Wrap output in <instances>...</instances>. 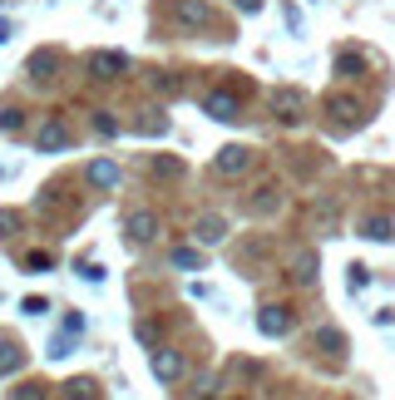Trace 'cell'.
Returning <instances> with one entry per match:
<instances>
[{
	"instance_id": "16",
	"label": "cell",
	"mask_w": 395,
	"mask_h": 400,
	"mask_svg": "<svg viewBox=\"0 0 395 400\" xmlns=\"http://www.w3.org/2000/svg\"><path fill=\"white\" fill-rule=\"evenodd\" d=\"M89 390H94L89 380H75V385H70V400H89Z\"/></svg>"
},
{
	"instance_id": "7",
	"label": "cell",
	"mask_w": 395,
	"mask_h": 400,
	"mask_svg": "<svg viewBox=\"0 0 395 400\" xmlns=\"http://www.w3.org/2000/svg\"><path fill=\"white\" fill-rule=\"evenodd\" d=\"M208 114H212V119H238V104H233L228 94H212V99H208Z\"/></svg>"
},
{
	"instance_id": "13",
	"label": "cell",
	"mask_w": 395,
	"mask_h": 400,
	"mask_svg": "<svg viewBox=\"0 0 395 400\" xmlns=\"http://www.w3.org/2000/svg\"><path fill=\"white\" fill-rule=\"evenodd\" d=\"M0 129L15 134V129H20V109H6V114H0Z\"/></svg>"
},
{
	"instance_id": "2",
	"label": "cell",
	"mask_w": 395,
	"mask_h": 400,
	"mask_svg": "<svg viewBox=\"0 0 395 400\" xmlns=\"http://www.w3.org/2000/svg\"><path fill=\"white\" fill-rule=\"evenodd\" d=\"M35 144H40V153H60V148L70 144V134H65V124H60V119H49V124H40Z\"/></svg>"
},
{
	"instance_id": "9",
	"label": "cell",
	"mask_w": 395,
	"mask_h": 400,
	"mask_svg": "<svg viewBox=\"0 0 395 400\" xmlns=\"http://www.w3.org/2000/svg\"><path fill=\"white\" fill-rule=\"evenodd\" d=\"M20 366H25V356H20L15 346H0V376H15Z\"/></svg>"
},
{
	"instance_id": "11",
	"label": "cell",
	"mask_w": 395,
	"mask_h": 400,
	"mask_svg": "<svg viewBox=\"0 0 395 400\" xmlns=\"http://www.w3.org/2000/svg\"><path fill=\"white\" fill-rule=\"evenodd\" d=\"M178 15H183L188 25H203V20H208V10H203V6H193V0H183V6H178Z\"/></svg>"
},
{
	"instance_id": "1",
	"label": "cell",
	"mask_w": 395,
	"mask_h": 400,
	"mask_svg": "<svg viewBox=\"0 0 395 400\" xmlns=\"http://www.w3.org/2000/svg\"><path fill=\"white\" fill-rule=\"evenodd\" d=\"M124 54H114V49H99V54H89V70H94V79H114V75H124Z\"/></svg>"
},
{
	"instance_id": "8",
	"label": "cell",
	"mask_w": 395,
	"mask_h": 400,
	"mask_svg": "<svg viewBox=\"0 0 395 400\" xmlns=\"http://www.w3.org/2000/svg\"><path fill=\"white\" fill-rule=\"evenodd\" d=\"M257 326H262V331H267V336H277V331H287V316H281V311H277V307H267V311H262V316H257Z\"/></svg>"
},
{
	"instance_id": "10",
	"label": "cell",
	"mask_w": 395,
	"mask_h": 400,
	"mask_svg": "<svg viewBox=\"0 0 395 400\" xmlns=\"http://www.w3.org/2000/svg\"><path fill=\"white\" fill-rule=\"evenodd\" d=\"M198 238H203V243H217V238H222V217H203V222H198Z\"/></svg>"
},
{
	"instance_id": "5",
	"label": "cell",
	"mask_w": 395,
	"mask_h": 400,
	"mask_svg": "<svg viewBox=\"0 0 395 400\" xmlns=\"http://www.w3.org/2000/svg\"><path fill=\"white\" fill-rule=\"evenodd\" d=\"M178 371H183V361H178L173 351H158V356H153V376H158V380H178Z\"/></svg>"
},
{
	"instance_id": "12",
	"label": "cell",
	"mask_w": 395,
	"mask_h": 400,
	"mask_svg": "<svg viewBox=\"0 0 395 400\" xmlns=\"http://www.w3.org/2000/svg\"><path fill=\"white\" fill-rule=\"evenodd\" d=\"M30 70H35V79H49V70H54V54H35V60H30Z\"/></svg>"
},
{
	"instance_id": "14",
	"label": "cell",
	"mask_w": 395,
	"mask_h": 400,
	"mask_svg": "<svg viewBox=\"0 0 395 400\" xmlns=\"http://www.w3.org/2000/svg\"><path fill=\"white\" fill-rule=\"evenodd\" d=\"M15 400H45V385H20Z\"/></svg>"
},
{
	"instance_id": "15",
	"label": "cell",
	"mask_w": 395,
	"mask_h": 400,
	"mask_svg": "<svg viewBox=\"0 0 395 400\" xmlns=\"http://www.w3.org/2000/svg\"><path fill=\"white\" fill-rule=\"evenodd\" d=\"M94 129H99L104 139H109V134H119V124H114V119H109V114H99V119H94Z\"/></svg>"
},
{
	"instance_id": "3",
	"label": "cell",
	"mask_w": 395,
	"mask_h": 400,
	"mask_svg": "<svg viewBox=\"0 0 395 400\" xmlns=\"http://www.w3.org/2000/svg\"><path fill=\"white\" fill-rule=\"evenodd\" d=\"M124 227H129V238H134V243H148L158 222H153V213H144V208H134V213L124 217Z\"/></svg>"
},
{
	"instance_id": "4",
	"label": "cell",
	"mask_w": 395,
	"mask_h": 400,
	"mask_svg": "<svg viewBox=\"0 0 395 400\" xmlns=\"http://www.w3.org/2000/svg\"><path fill=\"white\" fill-rule=\"evenodd\" d=\"M89 183H94V188H114V183H119V168L109 163V158L89 163Z\"/></svg>"
},
{
	"instance_id": "6",
	"label": "cell",
	"mask_w": 395,
	"mask_h": 400,
	"mask_svg": "<svg viewBox=\"0 0 395 400\" xmlns=\"http://www.w3.org/2000/svg\"><path fill=\"white\" fill-rule=\"evenodd\" d=\"M242 168H247V148H222L217 174H242Z\"/></svg>"
}]
</instances>
